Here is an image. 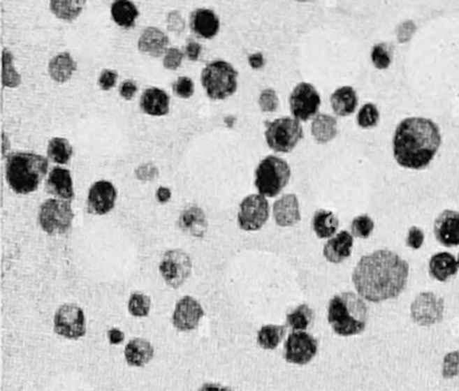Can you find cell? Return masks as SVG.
<instances>
[{"mask_svg": "<svg viewBox=\"0 0 459 391\" xmlns=\"http://www.w3.org/2000/svg\"><path fill=\"white\" fill-rule=\"evenodd\" d=\"M409 264L387 249L362 257L351 274L357 294L371 303L394 300L401 295L409 278Z\"/></svg>", "mask_w": 459, "mask_h": 391, "instance_id": "obj_1", "label": "cell"}, {"mask_svg": "<svg viewBox=\"0 0 459 391\" xmlns=\"http://www.w3.org/2000/svg\"><path fill=\"white\" fill-rule=\"evenodd\" d=\"M439 126L424 117H409L396 128L394 156L401 167L421 170L428 167L441 146Z\"/></svg>", "mask_w": 459, "mask_h": 391, "instance_id": "obj_2", "label": "cell"}, {"mask_svg": "<svg viewBox=\"0 0 459 391\" xmlns=\"http://www.w3.org/2000/svg\"><path fill=\"white\" fill-rule=\"evenodd\" d=\"M328 321L339 337H356L365 330L369 309L356 293H340L328 302Z\"/></svg>", "mask_w": 459, "mask_h": 391, "instance_id": "obj_3", "label": "cell"}, {"mask_svg": "<svg viewBox=\"0 0 459 391\" xmlns=\"http://www.w3.org/2000/svg\"><path fill=\"white\" fill-rule=\"evenodd\" d=\"M48 170V160L42 155L13 153L7 158V183L17 194H29L38 189Z\"/></svg>", "mask_w": 459, "mask_h": 391, "instance_id": "obj_4", "label": "cell"}, {"mask_svg": "<svg viewBox=\"0 0 459 391\" xmlns=\"http://www.w3.org/2000/svg\"><path fill=\"white\" fill-rule=\"evenodd\" d=\"M291 178V168L289 163L280 157H265L261 161L255 172V186L260 196L275 198L289 184Z\"/></svg>", "mask_w": 459, "mask_h": 391, "instance_id": "obj_5", "label": "cell"}, {"mask_svg": "<svg viewBox=\"0 0 459 391\" xmlns=\"http://www.w3.org/2000/svg\"><path fill=\"white\" fill-rule=\"evenodd\" d=\"M238 73L231 64L225 61H214L207 64L201 74L203 83L210 99L223 100L237 91Z\"/></svg>", "mask_w": 459, "mask_h": 391, "instance_id": "obj_6", "label": "cell"}, {"mask_svg": "<svg viewBox=\"0 0 459 391\" xmlns=\"http://www.w3.org/2000/svg\"><path fill=\"white\" fill-rule=\"evenodd\" d=\"M303 138L301 123L292 117H280L273 122L267 123V139L269 147L279 153H289Z\"/></svg>", "mask_w": 459, "mask_h": 391, "instance_id": "obj_7", "label": "cell"}, {"mask_svg": "<svg viewBox=\"0 0 459 391\" xmlns=\"http://www.w3.org/2000/svg\"><path fill=\"white\" fill-rule=\"evenodd\" d=\"M38 221L43 231L48 235H66L74 221L71 202L64 200H46L39 209Z\"/></svg>", "mask_w": 459, "mask_h": 391, "instance_id": "obj_8", "label": "cell"}, {"mask_svg": "<svg viewBox=\"0 0 459 391\" xmlns=\"http://www.w3.org/2000/svg\"><path fill=\"white\" fill-rule=\"evenodd\" d=\"M444 300L432 292L421 293L410 307V316L414 324L430 327L444 319Z\"/></svg>", "mask_w": 459, "mask_h": 391, "instance_id": "obj_9", "label": "cell"}, {"mask_svg": "<svg viewBox=\"0 0 459 391\" xmlns=\"http://www.w3.org/2000/svg\"><path fill=\"white\" fill-rule=\"evenodd\" d=\"M55 333L68 340H78L87 334V319L83 310L76 304H64L57 310L53 319Z\"/></svg>", "mask_w": 459, "mask_h": 391, "instance_id": "obj_10", "label": "cell"}, {"mask_svg": "<svg viewBox=\"0 0 459 391\" xmlns=\"http://www.w3.org/2000/svg\"><path fill=\"white\" fill-rule=\"evenodd\" d=\"M318 353V341L307 332H291L284 344V360L292 365H307Z\"/></svg>", "mask_w": 459, "mask_h": 391, "instance_id": "obj_11", "label": "cell"}, {"mask_svg": "<svg viewBox=\"0 0 459 391\" xmlns=\"http://www.w3.org/2000/svg\"><path fill=\"white\" fill-rule=\"evenodd\" d=\"M192 272V260L185 251L174 249L164 253L160 263V273L171 288H180Z\"/></svg>", "mask_w": 459, "mask_h": 391, "instance_id": "obj_12", "label": "cell"}, {"mask_svg": "<svg viewBox=\"0 0 459 391\" xmlns=\"http://www.w3.org/2000/svg\"><path fill=\"white\" fill-rule=\"evenodd\" d=\"M269 219V202L262 196H247L240 203L238 224L244 231H258Z\"/></svg>", "mask_w": 459, "mask_h": 391, "instance_id": "obj_13", "label": "cell"}, {"mask_svg": "<svg viewBox=\"0 0 459 391\" xmlns=\"http://www.w3.org/2000/svg\"><path fill=\"white\" fill-rule=\"evenodd\" d=\"M289 105L294 119L308 121L317 114L321 106V96L312 84L300 83L289 96Z\"/></svg>", "mask_w": 459, "mask_h": 391, "instance_id": "obj_14", "label": "cell"}, {"mask_svg": "<svg viewBox=\"0 0 459 391\" xmlns=\"http://www.w3.org/2000/svg\"><path fill=\"white\" fill-rule=\"evenodd\" d=\"M205 311L199 302L192 296H184L177 302L173 313V325L180 332L196 330Z\"/></svg>", "mask_w": 459, "mask_h": 391, "instance_id": "obj_15", "label": "cell"}, {"mask_svg": "<svg viewBox=\"0 0 459 391\" xmlns=\"http://www.w3.org/2000/svg\"><path fill=\"white\" fill-rule=\"evenodd\" d=\"M115 187L107 180L96 182L89 191L87 210L94 215H106L115 205Z\"/></svg>", "mask_w": 459, "mask_h": 391, "instance_id": "obj_16", "label": "cell"}, {"mask_svg": "<svg viewBox=\"0 0 459 391\" xmlns=\"http://www.w3.org/2000/svg\"><path fill=\"white\" fill-rule=\"evenodd\" d=\"M434 235L444 247L459 246V212L444 210L434 223Z\"/></svg>", "mask_w": 459, "mask_h": 391, "instance_id": "obj_17", "label": "cell"}, {"mask_svg": "<svg viewBox=\"0 0 459 391\" xmlns=\"http://www.w3.org/2000/svg\"><path fill=\"white\" fill-rule=\"evenodd\" d=\"M45 187L48 194L64 201H71L74 198V186L71 172L64 168H54L50 172Z\"/></svg>", "mask_w": 459, "mask_h": 391, "instance_id": "obj_18", "label": "cell"}, {"mask_svg": "<svg viewBox=\"0 0 459 391\" xmlns=\"http://www.w3.org/2000/svg\"><path fill=\"white\" fill-rule=\"evenodd\" d=\"M353 246V235L349 232L341 231L326 242L323 255L330 263L340 264L349 258Z\"/></svg>", "mask_w": 459, "mask_h": 391, "instance_id": "obj_19", "label": "cell"}, {"mask_svg": "<svg viewBox=\"0 0 459 391\" xmlns=\"http://www.w3.org/2000/svg\"><path fill=\"white\" fill-rule=\"evenodd\" d=\"M273 215L277 224L282 228L293 226L301 219L299 200L294 194L282 196L273 205Z\"/></svg>", "mask_w": 459, "mask_h": 391, "instance_id": "obj_20", "label": "cell"}, {"mask_svg": "<svg viewBox=\"0 0 459 391\" xmlns=\"http://www.w3.org/2000/svg\"><path fill=\"white\" fill-rule=\"evenodd\" d=\"M190 26L192 32L200 38H214L219 30V19L212 10L199 8L191 14Z\"/></svg>", "mask_w": 459, "mask_h": 391, "instance_id": "obj_21", "label": "cell"}, {"mask_svg": "<svg viewBox=\"0 0 459 391\" xmlns=\"http://www.w3.org/2000/svg\"><path fill=\"white\" fill-rule=\"evenodd\" d=\"M180 230L187 235L196 237H203L207 231V219L203 209L196 205H191L185 209L178 221Z\"/></svg>", "mask_w": 459, "mask_h": 391, "instance_id": "obj_22", "label": "cell"}, {"mask_svg": "<svg viewBox=\"0 0 459 391\" xmlns=\"http://www.w3.org/2000/svg\"><path fill=\"white\" fill-rule=\"evenodd\" d=\"M168 45L169 38L167 35L154 27L145 29L138 42L139 50L151 57H161L164 54L169 50Z\"/></svg>", "mask_w": 459, "mask_h": 391, "instance_id": "obj_23", "label": "cell"}, {"mask_svg": "<svg viewBox=\"0 0 459 391\" xmlns=\"http://www.w3.org/2000/svg\"><path fill=\"white\" fill-rule=\"evenodd\" d=\"M458 269L456 258L446 251L433 255L428 264L430 276L440 282L446 281L451 276H456Z\"/></svg>", "mask_w": 459, "mask_h": 391, "instance_id": "obj_24", "label": "cell"}, {"mask_svg": "<svg viewBox=\"0 0 459 391\" xmlns=\"http://www.w3.org/2000/svg\"><path fill=\"white\" fill-rule=\"evenodd\" d=\"M126 362L130 366L143 367L147 365L154 357V346L151 342L142 337L133 339L126 346L124 350Z\"/></svg>", "mask_w": 459, "mask_h": 391, "instance_id": "obj_25", "label": "cell"}, {"mask_svg": "<svg viewBox=\"0 0 459 391\" xmlns=\"http://www.w3.org/2000/svg\"><path fill=\"white\" fill-rule=\"evenodd\" d=\"M170 99L163 90L158 87L147 89L140 98L143 112L152 116H164L169 112Z\"/></svg>", "mask_w": 459, "mask_h": 391, "instance_id": "obj_26", "label": "cell"}, {"mask_svg": "<svg viewBox=\"0 0 459 391\" xmlns=\"http://www.w3.org/2000/svg\"><path fill=\"white\" fill-rule=\"evenodd\" d=\"M76 62L67 52L55 55L48 64V73L57 83H66L76 71Z\"/></svg>", "mask_w": 459, "mask_h": 391, "instance_id": "obj_27", "label": "cell"}, {"mask_svg": "<svg viewBox=\"0 0 459 391\" xmlns=\"http://www.w3.org/2000/svg\"><path fill=\"white\" fill-rule=\"evenodd\" d=\"M357 94L353 87L337 89L331 96V105L337 116H348L356 110Z\"/></svg>", "mask_w": 459, "mask_h": 391, "instance_id": "obj_28", "label": "cell"}, {"mask_svg": "<svg viewBox=\"0 0 459 391\" xmlns=\"http://www.w3.org/2000/svg\"><path fill=\"white\" fill-rule=\"evenodd\" d=\"M312 135L319 144H326L337 137V119L330 115L319 114L312 121Z\"/></svg>", "mask_w": 459, "mask_h": 391, "instance_id": "obj_29", "label": "cell"}, {"mask_svg": "<svg viewBox=\"0 0 459 391\" xmlns=\"http://www.w3.org/2000/svg\"><path fill=\"white\" fill-rule=\"evenodd\" d=\"M312 228L321 239L332 237L339 228V219L328 210H318L312 217Z\"/></svg>", "mask_w": 459, "mask_h": 391, "instance_id": "obj_30", "label": "cell"}, {"mask_svg": "<svg viewBox=\"0 0 459 391\" xmlns=\"http://www.w3.org/2000/svg\"><path fill=\"white\" fill-rule=\"evenodd\" d=\"M112 17L115 21L116 24L123 28H132L135 26L136 20L139 16L138 10L135 6V3L126 0H119L112 3Z\"/></svg>", "mask_w": 459, "mask_h": 391, "instance_id": "obj_31", "label": "cell"}, {"mask_svg": "<svg viewBox=\"0 0 459 391\" xmlns=\"http://www.w3.org/2000/svg\"><path fill=\"white\" fill-rule=\"evenodd\" d=\"M285 335L284 325H264L257 332V344L264 350H275L282 344Z\"/></svg>", "mask_w": 459, "mask_h": 391, "instance_id": "obj_32", "label": "cell"}, {"mask_svg": "<svg viewBox=\"0 0 459 391\" xmlns=\"http://www.w3.org/2000/svg\"><path fill=\"white\" fill-rule=\"evenodd\" d=\"M314 316L315 313L308 304H301L287 313L286 325L292 332H305L314 320Z\"/></svg>", "mask_w": 459, "mask_h": 391, "instance_id": "obj_33", "label": "cell"}, {"mask_svg": "<svg viewBox=\"0 0 459 391\" xmlns=\"http://www.w3.org/2000/svg\"><path fill=\"white\" fill-rule=\"evenodd\" d=\"M73 147L67 139L57 137L48 142V156L54 163H68L73 156Z\"/></svg>", "mask_w": 459, "mask_h": 391, "instance_id": "obj_34", "label": "cell"}, {"mask_svg": "<svg viewBox=\"0 0 459 391\" xmlns=\"http://www.w3.org/2000/svg\"><path fill=\"white\" fill-rule=\"evenodd\" d=\"M85 1H52L51 10L64 21H73L83 10Z\"/></svg>", "mask_w": 459, "mask_h": 391, "instance_id": "obj_35", "label": "cell"}, {"mask_svg": "<svg viewBox=\"0 0 459 391\" xmlns=\"http://www.w3.org/2000/svg\"><path fill=\"white\" fill-rule=\"evenodd\" d=\"M128 310L133 317H147L151 310V298L143 293H133L129 300Z\"/></svg>", "mask_w": 459, "mask_h": 391, "instance_id": "obj_36", "label": "cell"}, {"mask_svg": "<svg viewBox=\"0 0 459 391\" xmlns=\"http://www.w3.org/2000/svg\"><path fill=\"white\" fill-rule=\"evenodd\" d=\"M379 121V112L376 105L366 103L357 115V123L360 128H373L378 124Z\"/></svg>", "mask_w": 459, "mask_h": 391, "instance_id": "obj_37", "label": "cell"}, {"mask_svg": "<svg viewBox=\"0 0 459 391\" xmlns=\"http://www.w3.org/2000/svg\"><path fill=\"white\" fill-rule=\"evenodd\" d=\"M374 228V223L367 215L358 216L351 223V233L354 237L366 239L371 235Z\"/></svg>", "mask_w": 459, "mask_h": 391, "instance_id": "obj_38", "label": "cell"}, {"mask_svg": "<svg viewBox=\"0 0 459 391\" xmlns=\"http://www.w3.org/2000/svg\"><path fill=\"white\" fill-rule=\"evenodd\" d=\"M459 376V351L446 353L442 362V376L446 380Z\"/></svg>", "mask_w": 459, "mask_h": 391, "instance_id": "obj_39", "label": "cell"}, {"mask_svg": "<svg viewBox=\"0 0 459 391\" xmlns=\"http://www.w3.org/2000/svg\"><path fill=\"white\" fill-rule=\"evenodd\" d=\"M371 59L376 68L378 69H386L389 67L391 61H392V57L389 53L388 47L386 44H378L374 46L371 53Z\"/></svg>", "mask_w": 459, "mask_h": 391, "instance_id": "obj_40", "label": "cell"}, {"mask_svg": "<svg viewBox=\"0 0 459 391\" xmlns=\"http://www.w3.org/2000/svg\"><path fill=\"white\" fill-rule=\"evenodd\" d=\"M175 94L180 98H183V99H189L194 94V83L193 80L189 78H180L176 80V83H174Z\"/></svg>", "mask_w": 459, "mask_h": 391, "instance_id": "obj_41", "label": "cell"}, {"mask_svg": "<svg viewBox=\"0 0 459 391\" xmlns=\"http://www.w3.org/2000/svg\"><path fill=\"white\" fill-rule=\"evenodd\" d=\"M183 52L180 51V48H169L166 52V55H164V67L169 69V71H176V69L180 67V64L183 62Z\"/></svg>", "mask_w": 459, "mask_h": 391, "instance_id": "obj_42", "label": "cell"}, {"mask_svg": "<svg viewBox=\"0 0 459 391\" xmlns=\"http://www.w3.org/2000/svg\"><path fill=\"white\" fill-rule=\"evenodd\" d=\"M278 96L272 89L264 90L260 96V107L263 112H275L278 107Z\"/></svg>", "mask_w": 459, "mask_h": 391, "instance_id": "obj_43", "label": "cell"}, {"mask_svg": "<svg viewBox=\"0 0 459 391\" xmlns=\"http://www.w3.org/2000/svg\"><path fill=\"white\" fill-rule=\"evenodd\" d=\"M425 235L424 232L421 231V228L412 226L409 230L408 237H407V244L409 247L412 248L414 251H417L421 246L424 244Z\"/></svg>", "mask_w": 459, "mask_h": 391, "instance_id": "obj_44", "label": "cell"}, {"mask_svg": "<svg viewBox=\"0 0 459 391\" xmlns=\"http://www.w3.org/2000/svg\"><path fill=\"white\" fill-rule=\"evenodd\" d=\"M116 80H117V73L114 71H103L100 75L99 87L101 90L108 91L112 87H115Z\"/></svg>", "mask_w": 459, "mask_h": 391, "instance_id": "obj_45", "label": "cell"}, {"mask_svg": "<svg viewBox=\"0 0 459 391\" xmlns=\"http://www.w3.org/2000/svg\"><path fill=\"white\" fill-rule=\"evenodd\" d=\"M167 24L168 29L177 32V34L183 31L185 28V23H184L183 17L180 15V12H171L168 15Z\"/></svg>", "mask_w": 459, "mask_h": 391, "instance_id": "obj_46", "label": "cell"}, {"mask_svg": "<svg viewBox=\"0 0 459 391\" xmlns=\"http://www.w3.org/2000/svg\"><path fill=\"white\" fill-rule=\"evenodd\" d=\"M138 87L132 80H124L119 87V94L126 100H131L136 96Z\"/></svg>", "mask_w": 459, "mask_h": 391, "instance_id": "obj_47", "label": "cell"}, {"mask_svg": "<svg viewBox=\"0 0 459 391\" xmlns=\"http://www.w3.org/2000/svg\"><path fill=\"white\" fill-rule=\"evenodd\" d=\"M201 51H203L201 45L191 40V42L187 43L185 54H187V58L190 59L191 61H196V60H199Z\"/></svg>", "mask_w": 459, "mask_h": 391, "instance_id": "obj_48", "label": "cell"}, {"mask_svg": "<svg viewBox=\"0 0 459 391\" xmlns=\"http://www.w3.org/2000/svg\"><path fill=\"white\" fill-rule=\"evenodd\" d=\"M107 337H108V340L112 344H122L124 339H126V335H124L122 330H117V328H112V330H108Z\"/></svg>", "mask_w": 459, "mask_h": 391, "instance_id": "obj_49", "label": "cell"}, {"mask_svg": "<svg viewBox=\"0 0 459 391\" xmlns=\"http://www.w3.org/2000/svg\"><path fill=\"white\" fill-rule=\"evenodd\" d=\"M199 391H232L231 389L219 383H205Z\"/></svg>", "mask_w": 459, "mask_h": 391, "instance_id": "obj_50", "label": "cell"}, {"mask_svg": "<svg viewBox=\"0 0 459 391\" xmlns=\"http://www.w3.org/2000/svg\"><path fill=\"white\" fill-rule=\"evenodd\" d=\"M171 193L169 189L166 187H160L158 193H156V198H158L160 202H167L168 200L170 199Z\"/></svg>", "mask_w": 459, "mask_h": 391, "instance_id": "obj_51", "label": "cell"}, {"mask_svg": "<svg viewBox=\"0 0 459 391\" xmlns=\"http://www.w3.org/2000/svg\"><path fill=\"white\" fill-rule=\"evenodd\" d=\"M457 263H458V267H459V253H458V258H457Z\"/></svg>", "mask_w": 459, "mask_h": 391, "instance_id": "obj_52", "label": "cell"}]
</instances>
